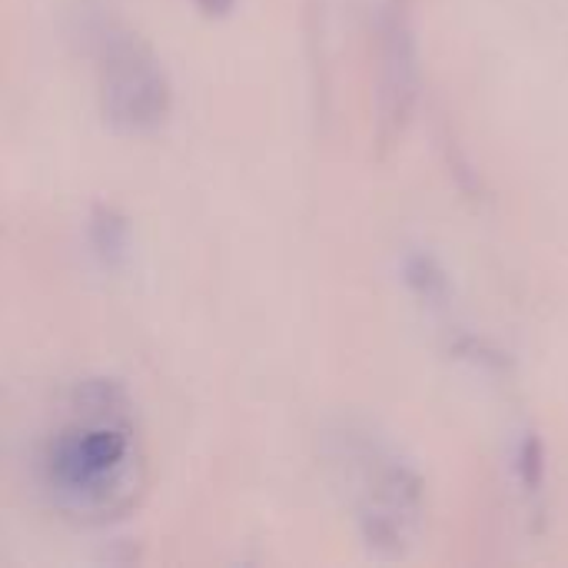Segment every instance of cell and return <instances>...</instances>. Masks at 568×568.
Returning <instances> with one entry per match:
<instances>
[{
    "mask_svg": "<svg viewBox=\"0 0 568 568\" xmlns=\"http://www.w3.org/2000/svg\"><path fill=\"white\" fill-rule=\"evenodd\" d=\"M90 240H93V250L103 263H116L126 253V220L113 206H103V203L93 206Z\"/></svg>",
    "mask_w": 568,
    "mask_h": 568,
    "instance_id": "cell-5",
    "label": "cell"
},
{
    "mask_svg": "<svg viewBox=\"0 0 568 568\" xmlns=\"http://www.w3.org/2000/svg\"><path fill=\"white\" fill-rule=\"evenodd\" d=\"M519 479L529 496L542 493L546 486V443L536 433H529L519 446Z\"/></svg>",
    "mask_w": 568,
    "mask_h": 568,
    "instance_id": "cell-6",
    "label": "cell"
},
{
    "mask_svg": "<svg viewBox=\"0 0 568 568\" xmlns=\"http://www.w3.org/2000/svg\"><path fill=\"white\" fill-rule=\"evenodd\" d=\"M97 97L103 120L123 136L156 133L173 110L160 57L126 27H106L97 40Z\"/></svg>",
    "mask_w": 568,
    "mask_h": 568,
    "instance_id": "cell-3",
    "label": "cell"
},
{
    "mask_svg": "<svg viewBox=\"0 0 568 568\" xmlns=\"http://www.w3.org/2000/svg\"><path fill=\"white\" fill-rule=\"evenodd\" d=\"M383 70H379V123L376 140L386 153L413 120L419 100V43L409 0H389L383 17Z\"/></svg>",
    "mask_w": 568,
    "mask_h": 568,
    "instance_id": "cell-4",
    "label": "cell"
},
{
    "mask_svg": "<svg viewBox=\"0 0 568 568\" xmlns=\"http://www.w3.org/2000/svg\"><path fill=\"white\" fill-rule=\"evenodd\" d=\"M339 446L346 463L336 466L346 476L343 483L349 489L363 542L379 556H406L423 519V479L356 433H346Z\"/></svg>",
    "mask_w": 568,
    "mask_h": 568,
    "instance_id": "cell-2",
    "label": "cell"
},
{
    "mask_svg": "<svg viewBox=\"0 0 568 568\" xmlns=\"http://www.w3.org/2000/svg\"><path fill=\"white\" fill-rule=\"evenodd\" d=\"M206 17H230L233 13V7H236V0H193Z\"/></svg>",
    "mask_w": 568,
    "mask_h": 568,
    "instance_id": "cell-7",
    "label": "cell"
},
{
    "mask_svg": "<svg viewBox=\"0 0 568 568\" xmlns=\"http://www.w3.org/2000/svg\"><path fill=\"white\" fill-rule=\"evenodd\" d=\"M37 483L63 519L103 526L130 516L146 493V449L133 403L113 379H83L67 416L43 436Z\"/></svg>",
    "mask_w": 568,
    "mask_h": 568,
    "instance_id": "cell-1",
    "label": "cell"
}]
</instances>
